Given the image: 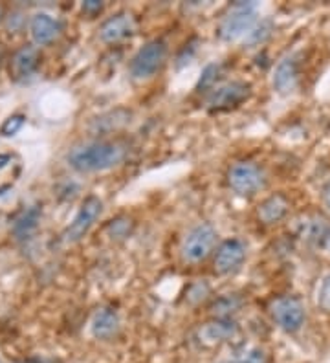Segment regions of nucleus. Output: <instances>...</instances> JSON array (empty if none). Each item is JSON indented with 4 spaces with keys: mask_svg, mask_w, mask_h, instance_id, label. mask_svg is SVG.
Wrapping results in <instances>:
<instances>
[{
    "mask_svg": "<svg viewBox=\"0 0 330 363\" xmlns=\"http://www.w3.org/2000/svg\"><path fill=\"white\" fill-rule=\"evenodd\" d=\"M125 160V147L109 140H92V142L75 145L66 162L77 173H103L118 167Z\"/></svg>",
    "mask_w": 330,
    "mask_h": 363,
    "instance_id": "nucleus-1",
    "label": "nucleus"
},
{
    "mask_svg": "<svg viewBox=\"0 0 330 363\" xmlns=\"http://www.w3.org/2000/svg\"><path fill=\"white\" fill-rule=\"evenodd\" d=\"M255 2H237L231 6L229 13L219 24V37L224 43L246 39L250 31L257 26Z\"/></svg>",
    "mask_w": 330,
    "mask_h": 363,
    "instance_id": "nucleus-2",
    "label": "nucleus"
},
{
    "mask_svg": "<svg viewBox=\"0 0 330 363\" xmlns=\"http://www.w3.org/2000/svg\"><path fill=\"white\" fill-rule=\"evenodd\" d=\"M167 59V45L163 39H153L141 46L131 59L128 70L136 81H147L162 70Z\"/></svg>",
    "mask_w": 330,
    "mask_h": 363,
    "instance_id": "nucleus-3",
    "label": "nucleus"
},
{
    "mask_svg": "<svg viewBox=\"0 0 330 363\" xmlns=\"http://www.w3.org/2000/svg\"><path fill=\"white\" fill-rule=\"evenodd\" d=\"M216 237H219V233L209 222H200V224L193 226L182 240V259L185 262H191V264L206 261L215 250Z\"/></svg>",
    "mask_w": 330,
    "mask_h": 363,
    "instance_id": "nucleus-4",
    "label": "nucleus"
},
{
    "mask_svg": "<svg viewBox=\"0 0 330 363\" xmlns=\"http://www.w3.org/2000/svg\"><path fill=\"white\" fill-rule=\"evenodd\" d=\"M228 186L238 196H255L266 187V173L260 165L242 160L229 167Z\"/></svg>",
    "mask_w": 330,
    "mask_h": 363,
    "instance_id": "nucleus-5",
    "label": "nucleus"
},
{
    "mask_svg": "<svg viewBox=\"0 0 330 363\" xmlns=\"http://www.w3.org/2000/svg\"><path fill=\"white\" fill-rule=\"evenodd\" d=\"M270 314L279 328L285 333L294 334L301 330L307 319L304 305L299 297L295 296H279L270 303Z\"/></svg>",
    "mask_w": 330,
    "mask_h": 363,
    "instance_id": "nucleus-6",
    "label": "nucleus"
},
{
    "mask_svg": "<svg viewBox=\"0 0 330 363\" xmlns=\"http://www.w3.org/2000/svg\"><path fill=\"white\" fill-rule=\"evenodd\" d=\"M251 96V84L246 81H228L207 94L206 105L211 112L233 111Z\"/></svg>",
    "mask_w": 330,
    "mask_h": 363,
    "instance_id": "nucleus-7",
    "label": "nucleus"
},
{
    "mask_svg": "<svg viewBox=\"0 0 330 363\" xmlns=\"http://www.w3.org/2000/svg\"><path fill=\"white\" fill-rule=\"evenodd\" d=\"M103 213V200L96 195H90L83 200L79 211L74 217V220L66 226V230L62 231V240L66 244H75L79 242L81 239H84V235L92 230V226L96 224V220L101 217Z\"/></svg>",
    "mask_w": 330,
    "mask_h": 363,
    "instance_id": "nucleus-8",
    "label": "nucleus"
},
{
    "mask_svg": "<svg viewBox=\"0 0 330 363\" xmlns=\"http://www.w3.org/2000/svg\"><path fill=\"white\" fill-rule=\"evenodd\" d=\"M248 246L246 242L238 237L228 239L220 244L215 252V259H213V268L219 275H231L242 266V262L246 261Z\"/></svg>",
    "mask_w": 330,
    "mask_h": 363,
    "instance_id": "nucleus-9",
    "label": "nucleus"
},
{
    "mask_svg": "<svg viewBox=\"0 0 330 363\" xmlns=\"http://www.w3.org/2000/svg\"><path fill=\"white\" fill-rule=\"evenodd\" d=\"M136 18L128 11H118L99 26V40L103 45H119L136 33Z\"/></svg>",
    "mask_w": 330,
    "mask_h": 363,
    "instance_id": "nucleus-10",
    "label": "nucleus"
},
{
    "mask_svg": "<svg viewBox=\"0 0 330 363\" xmlns=\"http://www.w3.org/2000/svg\"><path fill=\"white\" fill-rule=\"evenodd\" d=\"M40 65V52L37 46L24 45L9 59V77L13 81H24L33 76Z\"/></svg>",
    "mask_w": 330,
    "mask_h": 363,
    "instance_id": "nucleus-11",
    "label": "nucleus"
},
{
    "mask_svg": "<svg viewBox=\"0 0 330 363\" xmlns=\"http://www.w3.org/2000/svg\"><path fill=\"white\" fill-rule=\"evenodd\" d=\"M297 79H299V62L294 55H286L277 62V67L273 70V90L281 96H286V94L294 92Z\"/></svg>",
    "mask_w": 330,
    "mask_h": 363,
    "instance_id": "nucleus-12",
    "label": "nucleus"
},
{
    "mask_svg": "<svg viewBox=\"0 0 330 363\" xmlns=\"http://www.w3.org/2000/svg\"><path fill=\"white\" fill-rule=\"evenodd\" d=\"M62 26L57 18L52 17L48 13H37L35 17L31 18L30 23V33L31 39L35 40V45L39 46H48L52 45L53 40L57 39L61 33Z\"/></svg>",
    "mask_w": 330,
    "mask_h": 363,
    "instance_id": "nucleus-13",
    "label": "nucleus"
},
{
    "mask_svg": "<svg viewBox=\"0 0 330 363\" xmlns=\"http://www.w3.org/2000/svg\"><path fill=\"white\" fill-rule=\"evenodd\" d=\"M288 209H290V200L281 193H275V195H270L268 199L260 202L259 208H257V217L263 224L270 226V224L281 222L288 215Z\"/></svg>",
    "mask_w": 330,
    "mask_h": 363,
    "instance_id": "nucleus-14",
    "label": "nucleus"
},
{
    "mask_svg": "<svg viewBox=\"0 0 330 363\" xmlns=\"http://www.w3.org/2000/svg\"><path fill=\"white\" fill-rule=\"evenodd\" d=\"M119 327H121V321H119L118 312L110 306L99 308L92 319V334L97 340H112L114 336H118Z\"/></svg>",
    "mask_w": 330,
    "mask_h": 363,
    "instance_id": "nucleus-15",
    "label": "nucleus"
},
{
    "mask_svg": "<svg viewBox=\"0 0 330 363\" xmlns=\"http://www.w3.org/2000/svg\"><path fill=\"white\" fill-rule=\"evenodd\" d=\"M132 112L128 108H123V106H118L114 111L105 112L103 116L96 118L90 125V133L94 136H99V134H109L112 130H119L123 129L125 125L131 123Z\"/></svg>",
    "mask_w": 330,
    "mask_h": 363,
    "instance_id": "nucleus-16",
    "label": "nucleus"
},
{
    "mask_svg": "<svg viewBox=\"0 0 330 363\" xmlns=\"http://www.w3.org/2000/svg\"><path fill=\"white\" fill-rule=\"evenodd\" d=\"M235 333H237V325L231 319H215L200 328V337L206 343H219V341L233 337Z\"/></svg>",
    "mask_w": 330,
    "mask_h": 363,
    "instance_id": "nucleus-17",
    "label": "nucleus"
},
{
    "mask_svg": "<svg viewBox=\"0 0 330 363\" xmlns=\"http://www.w3.org/2000/svg\"><path fill=\"white\" fill-rule=\"evenodd\" d=\"M244 301H242V297L237 296V294H224V296H220L211 306H209V311L211 314L215 315L216 319H231L238 311L242 308Z\"/></svg>",
    "mask_w": 330,
    "mask_h": 363,
    "instance_id": "nucleus-18",
    "label": "nucleus"
},
{
    "mask_svg": "<svg viewBox=\"0 0 330 363\" xmlns=\"http://www.w3.org/2000/svg\"><path fill=\"white\" fill-rule=\"evenodd\" d=\"M39 220H40L39 206H31V208H28L26 211L22 213L21 217L15 220L13 233L17 235L18 239H26V237H30V235L37 230Z\"/></svg>",
    "mask_w": 330,
    "mask_h": 363,
    "instance_id": "nucleus-19",
    "label": "nucleus"
},
{
    "mask_svg": "<svg viewBox=\"0 0 330 363\" xmlns=\"http://www.w3.org/2000/svg\"><path fill=\"white\" fill-rule=\"evenodd\" d=\"M132 228H134V222L128 217H118L106 224V231L112 239H125L132 233Z\"/></svg>",
    "mask_w": 330,
    "mask_h": 363,
    "instance_id": "nucleus-20",
    "label": "nucleus"
},
{
    "mask_svg": "<svg viewBox=\"0 0 330 363\" xmlns=\"http://www.w3.org/2000/svg\"><path fill=\"white\" fill-rule=\"evenodd\" d=\"M219 74H220V65H207L204 68L202 76L198 79L197 83V92H211L215 89V83L219 79Z\"/></svg>",
    "mask_w": 330,
    "mask_h": 363,
    "instance_id": "nucleus-21",
    "label": "nucleus"
},
{
    "mask_svg": "<svg viewBox=\"0 0 330 363\" xmlns=\"http://www.w3.org/2000/svg\"><path fill=\"white\" fill-rule=\"evenodd\" d=\"M272 30H273L272 21H268V18H266V21H260V23H257V26L250 31V35H248L244 40H246L250 46L263 45L264 40L272 35Z\"/></svg>",
    "mask_w": 330,
    "mask_h": 363,
    "instance_id": "nucleus-22",
    "label": "nucleus"
},
{
    "mask_svg": "<svg viewBox=\"0 0 330 363\" xmlns=\"http://www.w3.org/2000/svg\"><path fill=\"white\" fill-rule=\"evenodd\" d=\"M24 123H26V116L24 114L9 116V118H6L4 120V123L0 125V134H2L4 138L15 136V134L24 127Z\"/></svg>",
    "mask_w": 330,
    "mask_h": 363,
    "instance_id": "nucleus-23",
    "label": "nucleus"
},
{
    "mask_svg": "<svg viewBox=\"0 0 330 363\" xmlns=\"http://www.w3.org/2000/svg\"><path fill=\"white\" fill-rule=\"evenodd\" d=\"M220 363H268V358H266V354H264V350L251 349L248 350L246 354H242L241 358L226 359V362H220Z\"/></svg>",
    "mask_w": 330,
    "mask_h": 363,
    "instance_id": "nucleus-24",
    "label": "nucleus"
},
{
    "mask_svg": "<svg viewBox=\"0 0 330 363\" xmlns=\"http://www.w3.org/2000/svg\"><path fill=\"white\" fill-rule=\"evenodd\" d=\"M207 296H209V286H207L206 283H194L189 286L187 301H189L191 305H197V303L204 301Z\"/></svg>",
    "mask_w": 330,
    "mask_h": 363,
    "instance_id": "nucleus-25",
    "label": "nucleus"
},
{
    "mask_svg": "<svg viewBox=\"0 0 330 363\" xmlns=\"http://www.w3.org/2000/svg\"><path fill=\"white\" fill-rule=\"evenodd\" d=\"M317 305L323 312H330V274L323 279L319 294H317Z\"/></svg>",
    "mask_w": 330,
    "mask_h": 363,
    "instance_id": "nucleus-26",
    "label": "nucleus"
},
{
    "mask_svg": "<svg viewBox=\"0 0 330 363\" xmlns=\"http://www.w3.org/2000/svg\"><path fill=\"white\" fill-rule=\"evenodd\" d=\"M103 8H105V4H103L101 0H84L83 6H81L83 13L90 18L97 17L103 11Z\"/></svg>",
    "mask_w": 330,
    "mask_h": 363,
    "instance_id": "nucleus-27",
    "label": "nucleus"
},
{
    "mask_svg": "<svg viewBox=\"0 0 330 363\" xmlns=\"http://www.w3.org/2000/svg\"><path fill=\"white\" fill-rule=\"evenodd\" d=\"M13 155H0V173L6 171L8 167H11V165H13Z\"/></svg>",
    "mask_w": 330,
    "mask_h": 363,
    "instance_id": "nucleus-28",
    "label": "nucleus"
},
{
    "mask_svg": "<svg viewBox=\"0 0 330 363\" xmlns=\"http://www.w3.org/2000/svg\"><path fill=\"white\" fill-rule=\"evenodd\" d=\"M321 199H323V206H325V208H326V211L330 213V180L326 182V184H325V187H323Z\"/></svg>",
    "mask_w": 330,
    "mask_h": 363,
    "instance_id": "nucleus-29",
    "label": "nucleus"
},
{
    "mask_svg": "<svg viewBox=\"0 0 330 363\" xmlns=\"http://www.w3.org/2000/svg\"><path fill=\"white\" fill-rule=\"evenodd\" d=\"M2 15H4V11H2V8H0V21H2Z\"/></svg>",
    "mask_w": 330,
    "mask_h": 363,
    "instance_id": "nucleus-30",
    "label": "nucleus"
},
{
    "mask_svg": "<svg viewBox=\"0 0 330 363\" xmlns=\"http://www.w3.org/2000/svg\"><path fill=\"white\" fill-rule=\"evenodd\" d=\"M0 363H2V362H0Z\"/></svg>",
    "mask_w": 330,
    "mask_h": 363,
    "instance_id": "nucleus-31",
    "label": "nucleus"
}]
</instances>
